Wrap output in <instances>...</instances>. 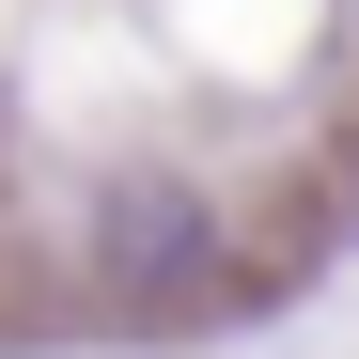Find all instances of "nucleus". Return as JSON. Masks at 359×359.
<instances>
[]
</instances>
